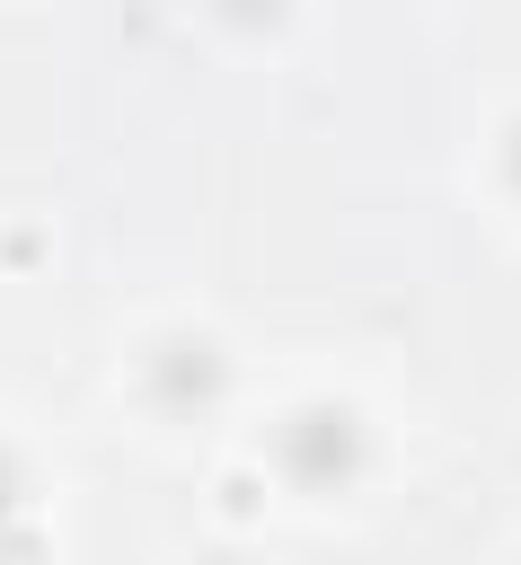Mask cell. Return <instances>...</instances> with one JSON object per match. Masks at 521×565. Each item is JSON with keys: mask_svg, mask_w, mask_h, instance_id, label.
Wrapping results in <instances>:
<instances>
[{"mask_svg": "<svg viewBox=\"0 0 521 565\" xmlns=\"http://www.w3.org/2000/svg\"><path fill=\"white\" fill-rule=\"evenodd\" d=\"M265 468H274L291 494H344V486L371 468V424H362V406L309 397V406L274 415V424H265Z\"/></svg>", "mask_w": 521, "mask_h": 565, "instance_id": "6da1fadb", "label": "cell"}, {"mask_svg": "<svg viewBox=\"0 0 521 565\" xmlns=\"http://www.w3.org/2000/svg\"><path fill=\"white\" fill-rule=\"evenodd\" d=\"M221 388H230V353H221L203 327H177V335H159V344L141 353V397L168 406V415H203Z\"/></svg>", "mask_w": 521, "mask_h": 565, "instance_id": "7a4b0ae2", "label": "cell"}, {"mask_svg": "<svg viewBox=\"0 0 521 565\" xmlns=\"http://www.w3.org/2000/svg\"><path fill=\"white\" fill-rule=\"evenodd\" d=\"M0 565H53L44 530H35V521H0Z\"/></svg>", "mask_w": 521, "mask_h": 565, "instance_id": "3957f363", "label": "cell"}, {"mask_svg": "<svg viewBox=\"0 0 521 565\" xmlns=\"http://www.w3.org/2000/svg\"><path fill=\"white\" fill-rule=\"evenodd\" d=\"M26 494H35V477H26V459L0 441V521H18V512H26Z\"/></svg>", "mask_w": 521, "mask_h": 565, "instance_id": "277c9868", "label": "cell"}, {"mask_svg": "<svg viewBox=\"0 0 521 565\" xmlns=\"http://www.w3.org/2000/svg\"><path fill=\"white\" fill-rule=\"evenodd\" d=\"M212 9H221L230 26H283V18H291V0H212Z\"/></svg>", "mask_w": 521, "mask_h": 565, "instance_id": "5b68a950", "label": "cell"}, {"mask_svg": "<svg viewBox=\"0 0 521 565\" xmlns=\"http://www.w3.org/2000/svg\"><path fill=\"white\" fill-rule=\"evenodd\" d=\"M256 503H265V486H256V477H221V512H238V521H247Z\"/></svg>", "mask_w": 521, "mask_h": 565, "instance_id": "8992f818", "label": "cell"}, {"mask_svg": "<svg viewBox=\"0 0 521 565\" xmlns=\"http://www.w3.org/2000/svg\"><path fill=\"white\" fill-rule=\"evenodd\" d=\"M35 256H44L35 230H9V238H0V265H35Z\"/></svg>", "mask_w": 521, "mask_h": 565, "instance_id": "52a82bcc", "label": "cell"}, {"mask_svg": "<svg viewBox=\"0 0 521 565\" xmlns=\"http://www.w3.org/2000/svg\"><path fill=\"white\" fill-rule=\"evenodd\" d=\"M503 185H512V194H521V124H512V132H503Z\"/></svg>", "mask_w": 521, "mask_h": 565, "instance_id": "ba28073f", "label": "cell"}, {"mask_svg": "<svg viewBox=\"0 0 521 565\" xmlns=\"http://www.w3.org/2000/svg\"><path fill=\"white\" fill-rule=\"evenodd\" d=\"M194 565H238V556H194Z\"/></svg>", "mask_w": 521, "mask_h": 565, "instance_id": "9c48e42d", "label": "cell"}]
</instances>
